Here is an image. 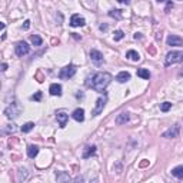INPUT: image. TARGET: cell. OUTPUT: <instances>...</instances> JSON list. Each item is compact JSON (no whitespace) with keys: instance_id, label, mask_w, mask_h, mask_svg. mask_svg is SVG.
Returning a JSON list of instances; mask_svg holds the SVG:
<instances>
[{"instance_id":"cell-1","label":"cell","mask_w":183,"mask_h":183,"mask_svg":"<svg viewBox=\"0 0 183 183\" xmlns=\"http://www.w3.org/2000/svg\"><path fill=\"white\" fill-rule=\"evenodd\" d=\"M112 79H113L112 75L107 73V72H97V73H93V75L87 76L85 85H86L89 89H93V90H96V92H99V93H103L106 87L110 85Z\"/></svg>"},{"instance_id":"cell-2","label":"cell","mask_w":183,"mask_h":183,"mask_svg":"<svg viewBox=\"0 0 183 183\" xmlns=\"http://www.w3.org/2000/svg\"><path fill=\"white\" fill-rule=\"evenodd\" d=\"M183 62V52L180 50H172L166 54V59H164V66L169 68L172 64H176V63H182Z\"/></svg>"},{"instance_id":"cell-3","label":"cell","mask_w":183,"mask_h":183,"mask_svg":"<svg viewBox=\"0 0 183 183\" xmlns=\"http://www.w3.org/2000/svg\"><path fill=\"white\" fill-rule=\"evenodd\" d=\"M75 75H76L75 64H68V66H64L63 69H60V72H59V77L63 79V80H68V79L73 77Z\"/></svg>"},{"instance_id":"cell-4","label":"cell","mask_w":183,"mask_h":183,"mask_svg":"<svg viewBox=\"0 0 183 183\" xmlns=\"http://www.w3.org/2000/svg\"><path fill=\"white\" fill-rule=\"evenodd\" d=\"M19 113H20V106L17 105V103H11V105H9L7 107L4 109V115L10 120L16 119V117L19 116Z\"/></svg>"},{"instance_id":"cell-5","label":"cell","mask_w":183,"mask_h":183,"mask_svg":"<svg viewBox=\"0 0 183 183\" xmlns=\"http://www.w3.org/2000/svg\"><path fill=\"white\" fill-rule=\"evenodd\" d=\"M179 135H180V124L176 123L172 127H169L166 132H163L162 136L166 139H176V137H179Z\"/></svg>"},{"instance_id":"cell-6","label":"cell","mask_w":183,"mask_h":183,"mask_svg":"<svg viewBox=\"0 0 183 183\" xmlns=\"http://www.w3.org/2000/svg\"><path fill=\"white\" fill-rule=\"evenodd\" d=\"M106 103H107V99L106 97H99L96 100V105H94V107H93V110H92V116H99L102 112H103V109H105V106H106Z\"/></svg>"},{"instance_id":"cell-7","label":"cell","mask_w":183,"mask_h":183,"mask_svg":"<svg viewBox=\"0 0 183 183\" xmlns=\"http://www.w3.org/2000/svg\"><path fill=\"white\" fill-rule=\"evenodd\" d=\"M15 52L19 57H23V56H26V54H29L30 47L26 41H19V43L15 46Z\"/></svg>"},{"instance_id":"cell-8","label":"cell","mask_w":183,"mask_h":183,"mask_svg":"<svg viewBox=\"0 0 183 183\" xmlns=\"http://www.w3.org/2000/svg\"><path fill=\"white\" fill-rule=\"evenodd\" d=\"M90 60H92L96 66H102V64L105 63L103 54H102V52H99L97 49H92V50H90Z\"/></svg>"},{"instance_id":"cell-9","label":"cell","mask_w":183,"mask_h":183,"mask_svg":"<svg viewBox=\"0 0 183 183\" xmlns=\"http://www.w3.org/2000/svg\"><path fill=\"white\" fill-rule=\"evenodd\" d=\"M85 24H86V20L80 15H73L70 17V26L72 27H82V26H85Z\"/></svg>"},{"instance_id":"cell-10","label":"cell","mask_w":183,"mask_h":183,"mask_svg":"<svg viewBox=\"0 0 183 183\" xmlns=\"http://www.w3.org/2000/svg\"><path fill=\"white\" fill-rule=\"evenodd\" d=\"M56 119H57V122H59L60 127H66L68 120H69V115L64 112V110H59V112L56 113Z\"/></svg>"},{"instance_id":"cell-11","label":"cell","mask_w":183,"mask_h":183,"mask_svg":"<svg viewBox=\"0 0 183 183\" xmlns=\"http://www.w3.org/2000/svg\"><path fill=\"white\" fill-rule=\"evenodd\" d=\"M166 43H168V46H183V39L176 34H170L166 39Z\"/></svg>"},{"instance_id":"cell-12","label":"cell","mask_w":183,"mask_h":183,"mask_svg":"<svg viewBox=\"0 0 183 183\" xmlns=\"http://www.w3.org/2000/svg\"><path fill=\"white\" fill-rule=\"evenodd\" d=\"M129 119H130V115L127 112H122V113H119V115L116 116V124H126L127 122H129Z\"/></svg>"},{"instance_id":"cell-13","label":"cell","mask_w":183,"mask_h":183,"mask_svg":"<svg viewBox=\"0 0 183 183\" xmlns=\"http://www.w3.org/2000/svg\"><path fill=\"white\" fill-rule=\"evenodd\" d=\"M29 176H30V172L26 168H20L19 170H17V180H19V182H26V180L29 179Z\"/></svg>"},{"instance_id":"cell-14","label":"cell","mask_w":183,"mask_h":183,"mask_svg":"<svg viewBox=\"0 0 183 183\" xmlns=\"http://www.w3.org/2000/svg\"><path fill=\"white\" fill-rule=\"evenodd\" d=\"M49 92L52 96H62V86L59 83H52L50 87H49Z\"/></svg>"},{"instance_id":"cell-15","label":"cell","mask_w":183,"mask_h":183,"mask_svg":"<svg viewBox=\"0 0 183 183\" xmlns=\"http://www.w3.org/2000/svg\"><path fill=\"white\" fill-rule=\"evenodd\" d=\"M72 117H73L76 122L82 123L83 120H85V110H83V109H76L75 112L72 113Z\"/></svg>"},{"instance_id":"cell-16","label":"cell","mask_w":183,"mask_h":183,"mask_svg":"<svg viewBox=\"0 0 183 183\" xmlns=\"http://www.w3.org/2000/svg\"><path fill=\"white\" fill-rule=\"evenodd\" d=\"M96 153V146H86L85 147V150H83V159H89V157H92L93 155Z\"/></svg>"},{"instance_id":"cell-17","label":"cell","mask_w":183,"mask_h":183,"mask_svg":"<svg viewBox=\"0 0 183 183\" xmlns=\"http://www.w3.org/2000/svg\"><path fill=\"white\" fill-rule=\"evenodd\" d=\"M116 80L119 83H126L127 80H130V73L129 72H120L119 75L116 76Z\"/></svg>"},{"instance_id":"cell-18","label":"cell","mask_w":183,"mask_h":183,"mask_svg":"<svg viewBox=\"0 0 183 183\" xmlns=\"http://www.w3.org/2000/svg\"><path fill=\"white\" fill-rule=\"evenodd\" d=\"M37 153H39V147H37V146H34V145L27 146V156H29L30 159H34V157L37 156Z\"/></svg>"},{"instance_id":"cell-19","label":"cell","mask_w":183,"mask_h":183,"mask_svg":"<svg viewBox=\"0 0 183 183\" xmlns=\"http://www.w3.org/2000/svg\"><path fill=\"white\" fill-rule=\"evenodd\" d=\"M56 179H57V182H60V183L70 182V176H69L66 172H57L56 173Z\"/></svg>"},{"instance_id":"cell-20","label":"cell","mask_w":183,"mask_h":183,"mask_svg":"<svg viewBox=\"0 0 183 183\" xmlns=\"http://www.w3.org/2000/svg\"><path fill=\"white\" fill-rule=\"evenodd\" d=\"M126 57L129 60H132V62H139V60H140V54H139L136 50H129V52L126 53Z\"/></svg>"},{"instance_id":"cell-21","label":"cell","mask_w":183,"mask_h":183,"mask_svg":"<svg viewBox=\"0 0 183 183\" xmlns=\"http://www.w3.org/2000/svg\"><path fill=\"white\" fill-rule=\"evenodd\" d=\"M172 176L177 179H183V166H176L175 169H172Z\"/></svg>"},{"instance_id":"cell-22","label":"cell","mask_w":183,"mask_h":183,"mask_svg":"<svg viewBox=\"0 0 183 183\" xmlns=\"http://www.w3.org/2000/svg\"><path fill=\"white\" fill-rule=\"evenodd\" d=\"M137 76L139 77L145 79V80H149L150 79V72L147 69H137Z\"/></svg>"},{"instance_id":"cell-23","label":"cell","mask_w":183,"mask_h":183,"mask_svg":"<svg viewBox=\"0 0 183 183\" xmlns=\"http://www.w3.org/2000/svg\"><path fill=\"white\" fill-rule=\"evenodd\" d=\"M34 129V123L33 122H27V123H24L22 126V132L23 133H29V132H32Z\"/></svg>"},{"instance_id":"cell-24","label":"cell","mask_w":183,"mask_h":183,"mask_svg":"<svg viewBox=\"0 0 183 183\" xmlns=\"http://www.w3.org/2000/svg\"><path fill=\"white\" fill-rule=\"evenodd\" d=\"M109 16L116 20H120L122 19V10H117V9H116V10H110L109 11Z\"/></svg>"},{"instance_id":"cell-25","label":"cell","mask_w":183,"mask_h":183,"mask_svg":"<svg viewBox=\"0 0 183 183\" xmlns=\"http://www.w3.org/2000/svg\"><path fill=\"white\" fill-rule=\"evenodd\" d=\"M30 40H32V43H33L34 46H41V43H43V40H41V37L39 34H33V36L30 37Z\"/></svg>"},{"instance_id":"cell-26","label":"cell","mask_w":183,"mask_h":183,"mask_svg":"<svg viewBox=\"0 0 183 183\" xmlns=\"http://www.w3.org/2000/svg\"><path fill=\"white\" fill-rule=\"evenodd\" d=\"M124 37V33H123V30H116L115 33H113V39H115V41H119L122 40V39Z\"/></svg>"},{"instance_id":"cell-27","label":"cell","mask_w":183,"mask_h":183,"mask_svg":"<svg viewBox=\"0 0 183 183\" xmlns=\"http://www.w3.org/2000/svg\"><path fill=\"white\" fill-rule=\"evenodd\" d=\"M15 132H16V124H7L3 129V135H6V133H15Z\"/></svg>"},{"instance_id":"cell-28","label":"cell","mask_w":183,"mask_h":183,"mask_svg":"<svg viewBox=\"0 0 183 183\" xmlns=\"http://www.w3.org/2000/svg\"><path fill=\"white\" fill-rule=\"evenodd\" d=\"M172 109V103L170 102H164V103H162L160 105V110L162 112H169Z\"/></svg>"},{"instance_id":"cell-29","label":"cell","mask_w":183,"mask_h":183,"mask_svg":"<svg viewBox=\"0 0 183 183\" xmlns=\"http://www.w3.org/2000/svg\"><path fill=\"white\" fill-rule=\"evenodd\" d=\"M41 99V92H36V93L32 96V100H36V102H39Z\"/></svg>"},{"instance_id":"cell-30","label":"cell","mask_w":183,"mask_h":183,"mask_svg":"<svg viewBox=\"0 0 183 183\" xmlns=\"http://www.w3.org/2000/svg\"><path fill=\"white\" fill-rule=\"evenodd\" d=\"M172 7H173V3H172V2H168V4H166V9H164V11H166V13H169V10H170Z\"/></svg>"},{"instance_id":"cell-31","label":"cell","mask_w":183,"mask_h":183,"mask_svg":"<svg viewBox=\"0 0 183 183\" xmlns=\"http://www.w3.org/2000/svg\"><path fill=\"white\" fill-rule=\"evenodd\" d=\"M29 27H30V20H26L24 24H23V30H29Z\"/></svg>"},{"instance_id":"cell-32","label":"cell","mask_w":183,"mask_h":183,"mask_svg":"<svg viewBox=\"0 0 183 183\" xmlns=\"http://www.w3.org/2000/svg\"><path fill=\"white\" fill-rule=\"evenodd\" d=\"M99 29H100L102 32H106V30L109 29V26H107V24H106V23H103V24H100V27H99Z\"/></svg>"},{"instance_id":"cell-33","label":"cell","mask_w":183,"mask_h":183,"mask_svg":"<svg viewBox=\"0 0 183 183\" xmlns=\"http://www.w3.org/2000/svg\"><path fill=\"white\" fill-rule=\"evenodd\" d=\"M119 3H122V4H129L130 3V0H117Z\"/></svg>"},{"instance_id":"cell-34","label":"cell","mask_w":183,"mask_h":183,"mask_svg":"<svg viewBox=\"0 0 183 183\" xmlns=\"http://www.w3.org/2000/svg\"><path fill=\"white\" fill-rule=\"evenodd\" d=\"M2 70H3V72H6V70H7V64H6V63H3V64H2Z\"/></svg>"},{"instance_id":"cell-35","label":"cell","mask_w":183,"mask_h":183,"mask_svg":"<svg viewBox=\"0 0 183 183\" xmlns=\"http://www.w3.org/2000/svg\"><path fill=\"white\" fill-rule=\"evenodd\" d=\"M140 37H142V34H140V33H136V34H135V39H136V40H137V39H140Z\"/></svg>"},{"instance_id":"cell-36","label":"cell","mask_w":183,"mask_h":183,"mask_svg":"<svg viewBox=\"0 0 183 183\" xmlns=\"http://www.w3.org/2000/svg\"><path fill=\"white\" fill-rule=\"evenodd\" d=\"M4 27H6V24H4V23H2V24H0V29L4 30Z\"/></svg>"},{"instance_id":"cell-37","label":"cell","mask_w":183,"mask_h":183,"mask_svg":"<svg viewBox=\"0 0 183 183\" xmlns=\"http://www.w3.org/2000/svg\"><path fill=\"white\" fill-rule=\"evenodd\" d=\"M157 3H163V2H166V0H156Z\"/></svg>"},{"instance_id":"cell-38","label":"cell","mask_w":183,"mask_h":183,"mask_svg":"<svg viewBox=\"0 0 183 183\" xmlns=\"http://www.w3.org/2000/svg\"><path fill=\"white\" fill-rule=\"evenodd\" d=\"M179 2H183V0H179Z\"/></svg>"}]
</instances>
